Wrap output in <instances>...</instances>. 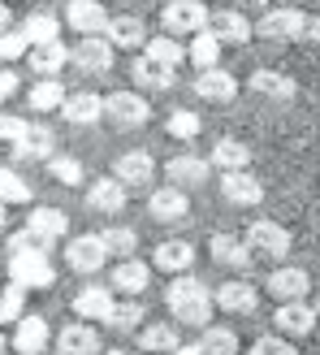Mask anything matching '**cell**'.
Listing matches in <instances>:
<instances>
[{"label": "cell", "instance_id": "obj_1", "mask_svg": "<svg viewBox=\"0 0 320 355\" xmlns=\"http://www.w3.org/2000/svg\"><path fill=\"white\" fill-rule=\"evenodd\" d=\"M165 299H169V312H173L177 325H190V329H208L212 325V295L195 273L173 277Z\"/></svg>", "mask_w": 320, "mask_h": 355}, {"label": "cell", "instance_id": "obj_2", "mask_svg": "<svg viewBox=\"0 0 320 355\" xmlns=\"http://www.w3.org/2000/svg\"><path fill=\"white\" fill-rule=\"evenodd\" d=\"M9 277H13V286L35 291V286H52V282H57V269H52L48 252L17 247V252H9Z\"/></svg>", "mask_w": 320, "mask_h": 355}, {"label": "cell", "instance_id": "obj_3", "mask_svg": "<svg viewBox=\"0 0 320 355\" xmlns=\"http://www.w3.org/2000/svg\"><path fill=\"white\" fill-rule=\"evenodd\" d=\"M242 243H247V252H251V256H264V260H286L290 247H294L290 230L277 225V221H251V225H247V234H242Z\"/></svg>", "mask_w": 320, "mask_h": 355}, {"label": "cell", "instance_id": "obj_4", "mask_svg": "<svg viewBox=\"0 0 320 355\" xmlns=\"http://www.w3.org/2000/svg\"><path fill=\"white\" fill-rule=\"evenodd\" d=\"M303 22H308V13H303V9L281 5V9H269V13L260 17V22H251V35H260V40H273V44L303 40Z\"/></svg>", "mask_w": 320, "mask_h": 355}, {"label": "cell", "instance_id": "obj_5", "mask_svg": "<svg viewBox=\"0 0 320 355\" xmlns=\"http://www.w3.org/2000/svg\"><path fill=\"white\" fill-rule=\"evenodd\" d=\"M160 26H165L169 40H177V35H199L208 26V9L199 0H169L160 9Z\"/></svg>", "mask_w": 320, "mask_h": 355}, {"label": "cell", "instance_id": "obj_6", "mask_svg": "<svg viewBox=\"0 0 320 355\" xmlns=\"http://www.w3.org/2000/svg\"><path fill=\"white\" fill-rule=\"evenodd\" d=\"M264 291L273 299H281V304H303L312 295V277H308V269H299V264H277V269L264 277Z\"/></svg>", "mask_w": 320, "mask_h": 355}, {"label": "cell", "instance_id": "obj_7", "mask_svg": "<svg viewBox=\"0 0 320 355\" xmlns=\"http://www.w3.org/2000/svg\"><path fill=\"white\" fill-rule=\"evenodd\" d=\"M69 61H74L82 74H109L117 52L109 48V40L104 35H87V40H78L74 48H69Z\"/></svg>", "mask_w": 320, "mask_h": 355}, {"label": "cell", "instance_id": "obj_8", "mask_svg": "<svg viewBox=\"0 0 320 355\" xmlns=\"http://www.w3.org/2000/svg\"><path fill=\"white\" fill-rule=\"evenodd\" d=\"M113 178L126 191H143V187H152V178H156V161H152V152H143V148H134V152H121L117 161H113Z\"/></svg>", "mask_w": 320, "mask_h": 355}, {"label": "cell", "instance_id": "obj_9", "mask_svg": "<svg viewBox=\"0 0 320 355\" xmlns=\"http://www.w3.org/2000/svg\"><path fill=\"white\" fill-rule=\"evenodd\" d=\"M104 117H109L113 126L130 130V126H143V121L152 117V104L143 96H134V92H113L109 100H104Z\"/></svg>", "mask_w": 320, "mask_h": 355}, {"label": "cell", "instance_id": "obj_10", "mask_svg": "<svg viewBox=\"0 0 320 355\" xmlns=\"http://www.w3.org/2000/svg\"><path fill=\"white\" fill-rule=\"evenodd\" d=\"M273 325L281 329V338L299 343V338H312V334H316L320 316H316V308L303 299V304H281V308H277V316H273Z\"/></svg>", "mask_w": 320, "mask_h": 355}, {"label": "cell", "instance_id": "obj_11", "mask_svg": "<svg viewBox=\"0 0 320 355\" xmlns=\"http://www.w3.org/2000/svg\"><path fill=\"white\" fill-rule=\"evenodd\" d=\"M212 308H221L229 316H251L260 308V291L251 282H225V286L212 291Z\"/></svg>", "mask_w": 320, "mask_h": 355}, {"label": "cell", "instance_id": "obj_12", "mask_svg": "<svg viewBox=\"0 0 320 355\" xmlns=\"http://www.w3.org/2000/svg\"><path fill=\"white\" fill-rule=\"evenodd\" d=\"M165 178H169V187L177 191H186V187H204L208 178H212V165H208V156H169V165H165Z\"/></svg>", "mask_w": 320, "mask_h": 355}, {"label": "cell", "instance_id": "obj_13", "mask_svg": "<svg viewBox=\"0 0 320 355\" xmlns=\"http://www.w3.org/2000/svg\"><path fill=\"white\" fill-rule=\"evenodd\" d=\"M204 31H208L221 48H225V44H238V48H242L247 40H251V22H247L238 9H217V13H208V26H204Z\"/></svg>", "mask_w": 320, "mask_h": 355}, {"label": "cell", "instance_id": "obj_14", "mask_svg": "<svg viewBox=\"0 0 320 355\" xmlns=\"http://www.w3.org/2000/svg\"><path fill=\"white\" fill-rule=\"evenodd\" d=\"M48 156H57L52 130L39 126V121H26V130L17 135V144H13V161H48Z\"/></svg>", "mask_w": 320, "mask_h": 355}, {"label": "cell", "instance_id": "obj_15", "mask_svg": "<svg viewBox=\"0 0 320 355\" xmlns=\"http://www.w3.org/2000/svg\"><path fill=\"white\" fill-rule=\"evenodd\" d=\"M148 282H152V264L130 256V260H117V269H113V277H109V291L134 299V295L148 291Z\"/></svg>", "mask_w": 320, "mask_h": 355}, {"label": "cell", "instance_id": "obj_16", "mask_svg": "<svg viewBox=\"0 0 320 355\" xmlns=\"http://www.w3.org/2000/svg\"><path fill=\"white\" fill-rule=\"evenodd\" d=\"M104 40L109 48H143L148 44V31H143V17L134 13H109V22H104Z\"/></svg>", "mask_w": 320, "mask_h": 355}, {"label": "cell", "instance_id": "obj_17", "mask_svg": "<svg viewBox=\"0 0 320 355\" xmlns=\"http://www.w3.org/2000/svg\"><path fill=\"white\" fill-rule=\"evenodd\" d=\"M61 17H65L69 31L82 35V40H87V35H104V22H109V13H104L100 0H69Z\"/></svg>", "mask_w": 320, "mask_h": 355}, {"label": "cell", "instance_id": "obj_18", "mask_svg": "<svg viewBox=\"0 0 320 355\" xmlns=\"http://www.w3.org/2000/svg\"><path fill=\"white\" fill-rule=\"evenodd\" d=\"M195 96L204 104H229L238 96V78L229 74V69H204V74H195Z\"/></svg>", "mask_w": 320, "mask_h": 355}, {"label": "cell", "instance_id": "obj_19", "mask_svg": "<svg viewBox=\"0 0 320 355\" xmlns=\"http://www.w3.org/2000/svg\"><path fill=\"white\" fill-rule=\"evenodd\" d=\"M221 200L225 204H238V208H256L264 200V182L256 173H221Z\"/></svg>", "mask_w": 320, "mask_h": 355}, {"label": "cell", "instance_id": "obj_20", "mask_svg": "<svg viewBox=\"0 0 320 355\" xmlns=\"http://www.w3.org/2000/svg\"><path fill=\"white\" fill-rule=\"evenodd\" d=\"M113 291L109 286H82L78 295H74V316L78 321H87V325H104L109 321V312H113Z\"/></svg>", "mask_w": 320, "mask_h": 355}, {"label": "cell", "instance_id": "obj_21", "mask_svg": "<svg viewBox=\"0 0 320 355\" xmlns=\"http://www.w3.org/2000/svg\"><path fill=\"white\" fill-rule=\"evenodd\" d=\"M148 212H152L156 221L173 225V221H186L190 217V200H186V191H177V187H160V191L148 195Z\"/></svg>", "mask_w": 320, "mask_h": 355}, {"label": "cell", "instance_id": "obj_22", "mask_svg": "<svg viewBox=\"0 0 320 355\" xmlns=\"http://www.w3.org/2000/svg\"><path fill=\"white\" fill-rule=\"evenodd\" d=\"M152 264H156L160 273L182 277V273H190V264H195V247H190L186 239H165V243H156Z\"/></svg>", "mask_w": 320, "mask_h": 355}, {"label": "cell", "instance_id": "obj_23", "mask_svg": "<svg viewBox=\"0 0 320 355\" xmlns=\"http://www.w3.org/2000/svg\"><path fill=\"white\" fill-rule=\"evenodd\" d=\"M52 334H48V321L44 316H17L13 321V351L17 355H39L48 351Z\"/></svg>", "mask_w": 320, "mask_h": 355}, {"label": "cell", "instance_id": "obj_24", "mask_svg": "<svg viewBox=\"0 0 320 355\" xmlns=\"http://www.w3.org/2000/svg\"><path fill=\"white\" fill-rule=\"evenodd\" d=\"M65 260H69V269H74V273H100L109 256H104V247H100L96 234H78V239H69Z\"/></svg>", "mask_w": 320, "mask_h": 355}, {"label": "cell", "instance_id": "obj_25", "mask_svg": "<svg viewBox=\"0 0 320 355\" xmlns=\"http://www.w3.org/2000/svg\"><path fill=\"white\" fill-rule=\"evenodd\" d=\"M57 351L61 355H100V329L87 325V321H74L57 334Z\"/></svg>", "mask_w": 320, "mask_h": 355}, {"label": "cell", "instance_id": "obj_26", "mask_svg": "<svg viewBox=\"0 0 320 355\" xmlns=\"http://www.w3.org/2000/svg\"><path fill=\"white\" fill-rule=\"evenodd\" d=\"M126 200H130V195H126V187H121L117 178H96L91 191H87V208H91V212H109V217L126 208Z\"/></svg>", "mask_w": 320, "mask_h": 355}, {"label": "cell", "instance_id": "obj_27", "mask_svg": "<svg viewBox=\"0 0 320 355\" xmlns=\"http://www.w3.org/2000/svg\"><path fill=\"white\" fill-rule=\"evenodd\" d=\"M208 252H212L217 264H225V269H251V264H256V256L247 252V243L238 234H212Z\"/></svg>", "mask_w": 320, "mask_h": 355}, {"label": "cell", "instance_id": "obj_28", "mask_svg": "<svg viewBox=\"0 0 320 355\" xmlns=\"http://www.w3.org/2000/svg\"><path fill=\"white\" fill-rule=\"evenodd\" d=\"M247 87H251V92H260V96H269V100H281V104H290V100L299 96V83H294L290 74H281V69H256Z\"/></svg>", "mask_w": 320, "mask_h": 355}, {"label": "cell", "instance_id": "obj_29", "mask_svg": "<svg viewBox=\"0 0 320 355\" xmlns=\"http://www.w3.org/2000/svg\"><path fill=\"white\" fill-rule=\"evenodd\" d=\"M208 165H217L221 173H242L251 165V148L238 144V139H217L212 152H208Z\"/></svg>", "mask_w": 320, "mask_h": 355}, {"label": "cell", "instance_id": "obj_30", "mask_svg": "<svg viewBox=\"0 0 320 355\" xmlns=\"http://www.w3.org/2000/svg\"><path fill=\"white\" fill-rule=\"evenodd\" d=\"M173 347H182V334H177L169 321H148L139 329V351L143 355H169Z\"/></svg>", "mask_w": 320, "mask_h": 355}, {"label": "cell", "instance_id": "obj_31", "mask_svg": "<svg viewBox=\"0 0 320 355\" xmlns=\"http://www.w3.org/2000/svg\"><path fill=\"white\" fill-rule=\"evenodd\" d=\"M61 117H65V121H74V126H91V121L104 117V100L91 96V92H74V96H65Z\"/></svg>", "mask_w": 320, "mask_h": 355}, {"label": "cell", "instance_id": "obj_32", "mask_svg": "<svg viewBox=\"0 0 320 355\" xmlns=\"http://www.w3.org/2000/svg\"><path fill=\"white\" fill-rule=\"evenodd\" d=\"M100 247H104V256L109 260H130L139 252V234L130 225H109V230H100Z\"/></svg>", "mask_w": 320, "mask_h": 355}, {"label": "cell", "instance_id": "obj_33", "mask_svg": "<svg viewBox=\"0 0 320 355\" xmlns=\"http://www.w3.org/2000/svg\"><path fill=\"white\" fill-rule=\"evenodd\" d=\"M130 78H134L139 87H156V92H165V87L177 83V69L160 65V61H152V57H139V61L130 65Z\"/></svg>", "mask_w": 320, "mask_h": 355}, {"label": "cell", "instance_id": "obj_34", "mask_svg": "<svg viewBox=\"0 0 320 355\" xmlns=\"http://www.w3.org/2000/svg\"><path fill=\"white\" fill-rule=\"evenodd\" d=\"M57 35H61V17H57V13H30L26 22H22V40H26V48L57 44Z\"/></svg>", "mask_w": 320, "mask_h": 355}, {"label": "cell", "instance_id": "obj_35", "mask_svg": "<svg viewBox=\"0 0 320 355\" xmlns=\"http://www.w3.org/2000/svg\"><path fill=\"white\" fill-rule=\"evenodd\" d=\"M109 329H121V334H130V329H143L148 325V308L139 304V299H117L113 312H109V321H104Z\"/></svg>", "mask_w": 320, "mask_h": 355}, {"label": "cell", "instance_id": "obj_36", "mask_svg": "<svg viewBox=\"0 0 320 355\" xmlns=\"http://www.w3.org/2000/svg\"><path fill=\"white\" fill-rule=\"evenodd\" d=\"M26 57H30V69H35L39 78H52V74H57V69L69 61V48L57 40V44H39V48H30Z\"/></svg>", "mask_w": 320, "mask_h": 355}, {"label": "cell", "instance_id": "obj_37", "mask_svg": "<svg viewBox=\"0 0 320 355\" xmlns=\"http://www.w3.org/2000/svg\"><path fill=\"white\" fill-rule=\"evenodd\" d=\"M199 355H238V334L225 329V325H208L199 334V343H195Z\"/></svg>", "mask_w": 320, "mask_h": 355}, {"label": "cell", "instance_id": "obj_38", "mask_svg": "<svg viewBox=\"0 0 320 355\" xmlns=\"http://www.w3.org/2000/svg\"><path fill=\"white\" fill-rule=\"evenodd\" d=\"M186 61L199 69V74H204V69H217V65H221V44L212 40L208 31H199V35L190 40V48H186Z\"/></svg>", "mask_w": 320, "mask_h": 355}, {"label": "cell", "instance_id": "obj_39", "mask_svg": "<svg viewBox=\"0 0 320 355\" xmlns=\"http://www.w3.org/2000/svg\"><path fill=\"white\" fill-rule=\"evenodd\" d=\"M61 104H65V87L57 78H39L30 87V109L35 113H57Z\"/></svg>", "mask_w": 320, "mask_h": 355}, {"label": "cell", "instance_id": "obj_40", "mask_svg": "<svg viewBox=\"0 0 320 355\" xmlns=\"http://www.w3.org/2000/svg\"><path fill=\"white\" fill-rule=\"evenodd\" d=\"M143 57H152V61H160V65L177 69V65L186 61V48L177 44V40H169V35H156V40H148V44H143Z\"/></svg>", "mask_w": 320, "mask_h": 355}, {"label": "cell", "instance_id": "obj_41", "mask_svg": "<svg viewBox=\"0 0 320 355\" xmlns=\"http://www.w3.org/2000/svg\"><path fill=\"white\" fill-rule=\"evenodd\" d=\"M165 130H169L173 139H182V144H186V139H195V135L204 130V121H199V113H190V109H173L169 121H165Z\"/></svg>", "mask_w": 320, "mask_h": 355}, {"label": "cell", "instance_id": "obj_42", "mask_svg": "<svg viewBox=\"0 0 320 355\" xmlns=\"http://www.w3.org/2000/svg\"><path fill=\"white\" fill-rule=\"evenodd\" d=\"M0 204H30V187L22 182V173L13 169H0Z\"/></svg>", "mask_w": 320, "mask_h": 355}, {"label": "cell", "instance_id": "obj_43", "mask_svg": "<svg viewBox=\"0 0 320 355\" xmlns=\"http://www.w3.org/2000/svg\"><path fill=\"white\" fill-rule=\"evenodd\" d=\"M22 304H26V291L9 282V286L0 291V325H13L17 316H26V312H22Z\"/></svg>", "mask_w": 320, "mask_h": 355}, {"label": "cell", "instance_id": "obj_44", "mask_svg": "<svg viewBox=\"0 0 320 355\" xmlns=\"http://www.w3.org/2000/svg\"><path fill=\"white\" fill-rule=\"evenodd\" d=\"M48 173L57 178V182H65V187L82 182V165L74 161V156H48Z\"/></svg>", "mask_w": 320, "mask_h": 355}, {"label": "cell", "instance_id": "obj_45", "mask_svg": "<svg viewBox=\"0 0 320 355\" xmlns=\"http://www.w3.org/2000/svg\"><path fill=\"white\" fill-rule=\"evenodd\" d=\"M26 40H22V31H0V61H22L26 57Z\"/></svg>", "mask_w": 320, "mask_h": 355}, {"label": "cell", "instance_id": "obj_46", "mask_svg": "<svg viewBox=\"0 0 320 355\" xmlns=\"http://www.w3.org/2000/svg\"><path fill=\"white\" fill-rule=\"evenodd\" d=\"M251 351H256V355H299L294 343H290V338H281V334H264V338H256Z\"/></svg>", "mask_w": 320, "mask_h": 355}, {"label": "cell", "instance_id": "obj_47", "mask_svg": "<svg viewBox=\"0 0 320 355\" xmlns=\"http://www.w3.org/2000/svg\"><path fill=\"white\" fill-rule=\"evenodd\" d=\"M26 130V121L22 117H13V113H0V144H17V135Z\"/></svg>", "mask_w": 320, "mask_h": 355}, {"label": "cell", "instance_id": "obj_48", "mask_svg": "<svg viewBox=\"0 0 320 355\" xmlns=\"http://www.w3.org/2000/svg\"><path fill=\"white\" fill-rule=\"evenodd\" d=\"M13 92H17V74L13 69H0V104H5Z\"/></svg>", "mask_w": 320, "mask_h": 355}, {"label": "cell", "instance_id": "obj_49", "mask_svg": "<svg viewBox=\"0 0 320 355\" xmlns=\"http://www.w3.org/2000/svg\"><path fill=\"white\" fill-rule=\"evenodd\" d=\"M303 40L308 44H320V17H308V22H303Z\"/></svg>", "mask_w": 320, "mask_h": 355}, {"label": "cell", "instance_id": "obj_50", "mask_svg": "<svg viewBox=\"0 0 320 355\" xmlns=\"http://www.w3.org/2000/svg\"><path fill=\"white\" fill-rule=\"evenodd\" d=\"M9 17H13V13H9V5H5V0H0V31L9 26Z\"/></svg>", "mask_w": 320, "mask_h": 355}, {"label": "cell", "instance_id": "obj_51", "mask_svg": "<svg viewBox=\"0 0 320 355\" xmlns=\"http://www.w3.org/2000/svg\"><path fill=\"white\" fill-rule=\"evenodd\" d=\"M169 355H199V351H195V343H190V347H173Z\"/></svg>", "mask_w": 320, "mask_h": 355}, {"label": "cell", "instance_id": "obj_52", "mask_svg": "<svg viewBox=\"0 0 320 355\" xmlns=\"http://www.w3.org/2000/svg\"><path fill=\"white\" fill-rule=\"evenodd\" d=\"M238 5H269V0H238Z\"/></svg>", "mask_w": 320, "mask_h": 355}, {"label": "cell", "instance_id": "obj_53", "mask_svg": "<svg viewBox=\"0 0 320 355\" xmlns=\"http://www.w3.org/2000/svg\"><path fill=\"white\" fill-rule=\"evenodd\" d=\"M109 355H143V351H109Z\"/></svg>", "mask_w": 320, "mask_h": 355}, {"label": "cell", "instance_id": "obj_54", "mask_svg": "<svg viewBox=\"0 0 320 355\" xmlns=\"http://www.w3.org/2000/svg\"><path fill=\"white\" fill-rule=\"evenodd\" d=\"M0 230H5V204H0Z\"/></svg>", "mask_w": 320, "mask_h": 355}, {"label": "cell", "instance_id": "obj_55", "mask_svg": "<svg viewBox=\"0 0 320 355\" xmlns=\"http://www.w3.org/2000/svg\"><path fill=\"white\" fill-rule=\"evenodd\" d=\"M0 351H5V334H0Z\"/></svg>", "mask_w": 320, "mask_h": 355}, {"label": "cell", "instance_id": "obj_56", "mask_svg": "<svg viewBox=\"0 0 320 355\" xmlns=\"http://www.w3.org/2000/svg\"><path fill=\"white\" fill-rule=\"evenodd\" d=\"M316 316H320V299H316Z\"/></svg>", "mask_w": 320, "mask_h": 355}, {"label": "cell", "instance_id": "obj_57", "mask_svg": "<svg viewBox=\"0 0 320 355\" xmlns=\"http://www.w3.org/2000/svg\"><path fill=\"white\" fill-rule=\"evenodd\" d=\"M238 355H242V351H238ZM247 355H256V351H247Z\"/></svg>", "mask_w": 320, "mask_h": 355}]
</instances>
